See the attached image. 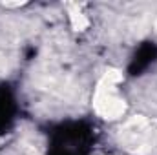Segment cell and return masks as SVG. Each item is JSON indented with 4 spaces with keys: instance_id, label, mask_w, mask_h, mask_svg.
Listing matches in <instances>:
<instances>
[{
    "instance_id": "obj_1",
    "label": "cell",
    "mask_w": 157,
    "mask_h": 155,
    "mask_svg": "<svg viewBox=\"0 0 157 155\" xmlns=\"http://www.w3.org/2000/svg\"><path fill=\"white\" fill-rule=\"evenodd\" d=\"M121 148L132 155H152L157 152V119L135 115L121 124L117 131Z\"/></svg>"
},
{
    "instance_id": "obj_2",
    "label": "cell",
    "mask_w": 157,
    "mask_h": 155,
    "mask_svg": "<svg viewBox=\"0 0 157 155\" xmlns=\"http://www.w3.org/2000/svg\"><path fill=\"white\" fill-rule=\"evenodd\" d=\"M122 82V73L119 70H106L99 78L93 91V112L104 120H117L126 113V100L121 93L119 84Z\"/></svg>"
},
{
    "instance_id": "obj_3",
    "label": "cell",
    "mask_w": 157,
    "mask_h": 155,
    "mask_svg": "<svg viewBox=\"0 0 157 155\" xmlns=\"http://www.w3.org/2000/svg\"><path fill=\"white\" fill-rule=\"evenodd\" d=\"M70 22L75 31H84L90 26V18L86 17V13H82L80 6H75V4L70 6Z\"/></svg>"
},
{
    "instance_id": "obj_4",
    "label": "cell",
    "mask_w": 157,
    "mask_h": 155,
    "mask_svg": "<svg viewBox=\"0 0 157 155\" xmlns=\"http://www.w3.org/2000/svg\"><path fill=\"white\" fill-rule=\"evenodd\" d=\"M154 26H155V29H157V18H155V24H154Z\"/></svg>"
},
{
    "instance_id": "obj_5",
    "label": "cell",
    "mask_w": 157,
    "mask_h": 155,
    "mask_svg": "<svg viewBox=\"0 0 157 155\" xmlns=\"http://www.w3.org/2000/svg\"><path fill=\"white\" fill-rule=\"evenodd\" d=\"M0 142H2V141H0Z\"/></svg>"
}]
</instances>
